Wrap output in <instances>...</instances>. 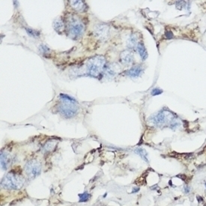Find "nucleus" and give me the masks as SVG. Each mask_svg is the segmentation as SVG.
<instances>
[{
	"instance_id": "obj_9",
	"label": "nucleus",
	"mask_w": 206,
	"mask_h": 206,
	"mask_svg": "<svg viewBox=\"0 0 206 206\" xmlns=\"http://www.w3.org/2000/svg\"><path fill=\"white\" fill-rule=\"evenodd\" d=\"M118 70H119V67L117 65L111 64L106 67L104 73L105 74L106 77H107L108 79H111L116 75Z\"/></svg>"
},
{
	"instance_id": "obj_3",
	"label": "nucleus",
	"mask_w": 206,
	"mask_h": 206,
	"mask_svg": "<svg viewBox=\"0 0 206 206\" xmlns=\"http://www.w3.org/2000/svg\"><path fill=\"white\" fill-rule=\"evenodd\" d=\"M106 60L101 55H96L90 58L86 63V72L88 75L98 77L106 68Z\"/></svg>"
},
{
	"instance_id": "obj_13",
	"label": "nucleus",
	"mask_w": 206,
	"mask_h": 206,
	"mask_svg": "<svg viewBox=\"0 0 206 206\" xmlns=\"http://www.w3.org/2000/svg\"><path fill=\"white\" fill-rule=\"evenodd\" d=\"M139 37L137 34H132L130 35L128 40V47L131 49L137 48L138 44H139Z\"/></svg>"
},
{
	"instance_id": "obj_5",
	"label": "nucleus",
	"mask_w": 206,
	"mask_h": 206,
	"mask_svg": "<svg viewBox=\"0 0 206 206\" xmlns=\"http://www.w3.org/2000/svg\"><path fill=\"white\" fill-rule=\"evenodd\" d=\"M84 29H85V26L80 20L75 17L70 19L68 24V30L70 38L72 39H77L83 34Z\"/></svg>"
},
{
	"instance_id": "obj_8",
	"label": "nucleus",
	"mask_w": 206,
	"mask_h": 206,
	"mask_svg": "<svg viewBox=\"0 0 206 206\" xmlns=\"http://www.w3.org/2000/svg\"><path fill=\"white\" fill-rule=\"evenodd\" d=\"M143 71L144 69L142 66L135 65L131 68L127 70L125 72V74L128 77H131V78H137L139 76L142 75V74L143 73Z\"/></svg>"
},
{
	"instance_id": "obj_15",
	"label": "nucleus",
	"mask_w": 206,
	"mask_h": 206,
	"mask_svg": "<svg viewBox=\"0 0 206 206\" xmlns=\"http://www.w3.org/2000/svg\"><path fill=\"white\" fill-rule=\"evenodd\" d=\"M137 50L138 53H139V56H140V58H142V60L144 61V60L146 59L147 57H148V53H147L146 49H145V46H144V44H142V43L139 42V44H138L137 47Z\"/></svg>"
},
{
	"instance_id": "obj_17",
	"label": "nucleus",
	"mask_w": 206,
	"mask_h": 206,
	"mask_svg": "<svg viewBox=\"0 0 206 206\" xmlns=\"http://www.w3.org/2000/svg\"><path fill=\"white\" fill-rule=\"evenodd\" d=\"M26 31L28 35H30L32 38H38L40 36V32L38 31H36V30L32 29L31 28H26Z\"/></svg>"
},
{
	"instance_id": "obj_16",
	"label": "nucleus",
	"mask_w": 206,
	"mask_h": 206,
	"mask_svg": "<svg viewBox=\"0 0 206 206\" xmlns=\"http://www.w3.org/2000/svg\"><path fill=\"white\" fill-rule=\"evenodd\" d=\"M135 153L139 155L142 160H144L145 161H146L147 163H148V154H147V152L145 149L142 148H137L135 150Z\"/></svg>"
},
{
	"instance_id": "obj_7",
	"label": "nucleus",
	"mask_w": 206,
	"mask_h": 206,
	"mask_svg": "<svg viewBox=\"0 0 206 206\" xmlns=\"http://www.w3.org/2000/svg\"><path fill=\"white\" fill-rule=\"evenodd\" d=\"M110 28L106 24H98L95 26V34L101 40H105L108 38Z\"/></svg>"
},
{
	"instance_id": "obj_4",
	"label": "nucleus",
	"mask_w": 206,
	"mask_h": 206,
	"mask_svg": "<svg viewBox=\"0 0 206 206\" xmlns=\"http://www.w3.org/2000/svg\"><path fill=\"white\" fill-rule=\"evenodd\" d=\"M25 183L24 178L16 173L9 172L1 181L2 188L7 190H19Z\"/></svg>"
},
{
	"instance_id": "obj_12",
	"label": "nucleus",
	"mask_w": 206,
	"mask_h": 206,
	"mask_svg": "<svg viewBox=\"0 0 206 206\" xmlns=\"http://www.w3.org/2000/svg\"><path fill=\"white\" fill-rule=\"evenodd\" d=\"M70 4L74 10L79 12H85L86 10V5L83 1H71Z\"/></svg>"
},
{
	"instance_id": "obj_11",
	"label": "nucleus",
	"mask_w": 206,
	"mask_h": 206,
	"mask_svg": "<svg viewBox=\"0 0 206 206\" xmlns=\"http://www.w3.org/2000/svg\"><path fill=\"white\" fill-rule=\"evenodd\" d=\"M11 161H12V158L6 152L2 151L1 152V159H0V162H1V168L3 170H6L8 168L9 165L11 164Z\"/></svg>"
},
{
	"instance_id": "obj_1",
	"label": "nucleus",
	"mask_w": 206,
	"mask_h": 206,
	"mask_svg": "<svg viewBox=\"0 0 206 206\" xmlns=\"http://www.w3.org/2000/svg\"><path fill=\"white\" fill-rule=\"evenodd\" d=\"M59 99L61 102L57 107V110L60 115L66 118H71L75 116L79 110L77 101L65 94H60Z\"/></svg>"
},
{
	"instance_id": "obj_19",
	"label": "nucleus",
	"mask_w": 206,
	"mask_h": 206,
	"mask_svg": "<svg viewBox=\"0 0 206 206\" xmlns=\"http://www.w3.org/2000/svg\"><path fill=\"white\" fill-rule=\"evenodd\" d=\"M39 50H40V52H41L43 54H47V53L50 52V49H49L47 46L44 45V44H41V45H40Z\"/></svg>"
},
{
	"instance_id": "obj_20",
	"label": "nucleus",
	"mask_w": 206,
	"mask_h": 206,
	"mask_svg": "<svg viewBox=\"0 0 206 206\" xmlns=\"http://www.w3.org/2000/svg\"><path fill=\"white\" fill-rule=\"evenodd\" d=\"M54 147H55V142H49L46 144L45 146H44V148H45V150H47V151H52Z\"/></svg>"
},
{
	"instance_id": "obj_18",
	"label": "nucleus",
	"mask_w": 206,
	"mask_h": 206,
	"mask_svg": "<svg viewBox=\"0 0 206 206\" xmlns=\"http://www.w3.org/2000/svg\"><path fill=\"white\" fill-rule=\"evenodd\" d=\"M90 197H91V195H90L88 192H84L82 193H80V194H79L80 202H87V201L89 200Z\"/></svg>"
},
{
	"instance_id": "obj_23",
	"label": "nucleus",
	"mask_w": 206,
	"mask_h": 206,
	"mask_svg": "<svg viewBox=\"0 0 206 206\" xmlns=\"http://www.w3.org/2000/svg\"><path fill=\"white\" fill-rule=\"evenodd\" d=\"M205 187H206V182H205Z\"/></svg>"
},
{
	"instance_id": "obj_14",
	"label": "nucleus",
	"mask_w": 206,
	"mask_h": 206,
	"mask_svg": "<svg viewBox=\"0 0 206 206\" xmlns=\"http://www.w3.org/2000/svg\"><path fill=\"white\" fill-rule=\"evenodd\" d=\"M53 27L57 32L60 33L61 32H63V30H64L65 28V25L62 20H61L60 17H58V18L55 19V20H53Z\"/></svg>"
},
{
	"instance_id": "obj_6",
	"label": "nucleus",
	"mask_w": 206,
	"mask_h": 206,
	"mask_svg": "<svg viewBox=\"0 0 206 206\" xmlns=\"http://www.w3.org/2000/svg\"><path fill=\"white\" fill-rule=\"evenodd\" d=\"M25 172L28 178L33 179L40 175L41 172V164L37 160H32L25 165Z\"/></svg>"
},
{
	"instance_id": "obj_10",
	"label": "nucleus",
	"mask_w": 206,
	"mask_h": 206,
	"mask_svg": "<svg viewBox=\"0 0 206 206\" xmlns=\"http://www.w3.org/2000/svg\"><path fill=\"white\" fill-rule=\"evenodd\" d=\"M134 55L130 50H125L121 53V61L124 65L131 64L134 61Z\"/></svg>"
},
{
	"instance_id": "obj_22",
	"label": "nucleus",
	"mask_w": 206,
	"mask_h": 206,
	"mask_svg": "<svg viewBox=\"0 0 206 206\" xmlns=\"http://www.w3.org/2000/svg\"><path fill=\"white\" fill-rule=\"evenodd\" d=\"M184 191L185 193H189L190 191H191V188H190L188 185H187V186H184Z\"/></svg>"
},
{
	"instance_id": "obj_21",
	"label": "nucleus",
	"mask_w": 206,
	"mask_h": 206,
	"mask_svg": "<svg viewBox=\"0 0 206 206\" xmlns=\"http://www.w3.org/2000/svg\"><path fill=\"white\" fill-rule=\"evenodd\" d=\"M162 93H163V90L160 89V88H153V89L151 90V95H153V96L158 95H161V94H162Z\"/></svg>"
},
{
	"instance_id": "obj_2",
	"label": "nucleus",
	"mask_w": 206,
	"mask_h": 206,
	"mask_svg": "<svg viewBox=\"0 0 206 206\" xmlns=\"http://www.w3.org/2000/svg\"><path fill=\"white\" fill-rule=\"evenodd\" d=\"M177 117L169 110H162L160 112H157L155 115H151L149 118V121L152 125L157 127H166L174 128H177L179 125L178 121H175Z\"/></svg>"
}]
</instances>
